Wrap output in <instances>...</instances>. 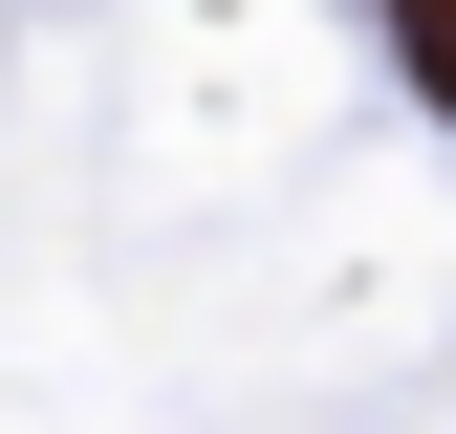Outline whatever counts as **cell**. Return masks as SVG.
<instances>
[{
  "mask_svg": "<svg viewBox=\"0 0 456 434\" xmlns=\"http://www.w3.org/2000/svg\"><path fill=\"white\" fill-rule=\"evenodd\" d=\"M391 44H413V87L456 108V0H413V22H391Z\"/></svg>",
  "mask_w": 456,
  "mask_h": 434,
  "instance_id": "obj_1",
  "label": "cell"
}]
</instances>
